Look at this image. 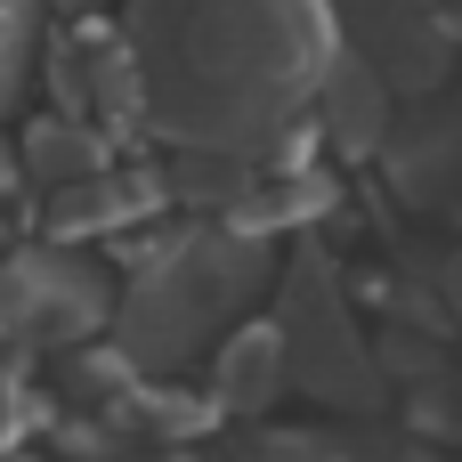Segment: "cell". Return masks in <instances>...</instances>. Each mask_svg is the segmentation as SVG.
<instances>
[{
    "instance_id": "6da1fadb",
    "label": "cell",
    "mask_w": 462,
    "mask_h": 462,
    "mask_svg": "<svg viewBox=\"0 0 462 462\" xmlns=\"http://www.w3.org/2000/svg\"><path fill=\"white\" fill-rule=\"evenodd\" d=\"M0 430H8V382H0Z\"/></svg>"
}]
</instances>
